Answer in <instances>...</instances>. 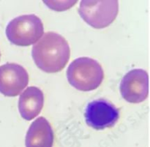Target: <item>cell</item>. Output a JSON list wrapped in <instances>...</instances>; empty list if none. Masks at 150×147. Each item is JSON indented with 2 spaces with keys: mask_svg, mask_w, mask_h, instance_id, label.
Here are the masks:
<instances>
[{
  "mask_svg": "<svg viewBox=\"0 0 150 147\" xmlns=\"http://www.w3.org/2000/svg\"><path fill=\"white\" fill-rule=\"evenodd\" d=\"M123 98L130 103L144 101L149 94V75L144 69H136L126 74L120 84Z\"/></svg>",
  "mask_w": 150,
  "mask_h": 147,
  "instance_id": "8992f818",
  "label": "cell"
},
{
  "mask_svg": "<svg viewBox=\"0 0 150 147\" xmlns=\"http://www.w3.org/2000/svg\"><path fill=\"white\" fill-rule=\"evenodd\" d=\"M42 21L34 14L23 15L10 21L6 28V35L12 44L27 46L38 42L43 35Z\"/></svg>",
  "mask_w": 150,
  "mask_h": 147,
  "instance_id": "3957f363",
  "label": "cell"
},
{
  "mask_svg": "<svg viewBox=\"0 0 150 147\" xmlns=\"http://www.w3.org/2000/svg\"><path fill=\"white\" fill-rule=\"evenodd\" d=\"M0 57H1V53H0Z\"/></svg>",
  "mask_w": 150,
  "mask_h": 147,
  "instance_id": "8fae6325",
  "label": "cell"
},
{
  "mask_svg": "<svg viewBox=\"0 0 150 147\" xmlns=\"http://www.w3.org/2000/svg\"><path fill=\"white\" fill-rule=\"evenodd\" d=\"M84 116L86 123L89 126L100 130L114 126L120 118V112L109 101L98 99L87 104Z\"/></svg>",
  "mask_w": 150,
  "mask_h": 147,
  "instance_id": "5b68a950",
  "label": "cell"
},
{
  "mask_svg": "<svg viewBox=\"0 0 150 147\" xmlns=\"http://www.w3.org/2000/svg\"><path fill=\"white\" fill-rule=\"evenodd\" d=\"M29 74L16 63H7L0 66V93L6 96H16L27 86Z\"/></svg>",
  "mask_w": 150,
  "mask_h": 147,
  "instance_id": "52a82bcc",
  "label": "cell"
},
{
  "mask_svg": "<svg viewBox=\"0 0 150 147\" xmlns=\"http://www.w3.org/2000/svg\"><path fill=\"white\" fill-rule=\"evenodd\" d=\"M69 83L82 91L96 89L102 83L104 72L101 65L90 57H79L73 60L67 70Z\"/></svg>",
  "mask_w": 150,
  "mask_h": 147,
  "instance_id": "7a4b0ae2",
  "label": "cell"
},
{
  "mask_svg": "<svg viewBox=\"0 0 150 147\" xmlns=\"http://www.w3.org/2000/svg\"><path fill=\"white\" fill-rule=\"evenodd\" d=\"M119 12V1H81L79 13L84 21L92 27L102 29L109 26L116 19Z\"/></svg>",
  "mask_w": 150,
  "mask_h": 147,
  "instance_id": "277c9868",
  "label": "cell"
},
{
  "mask_svg": "<svg viewBox=\"0 0 150 147\" xmlns=\"http://www.w3.org/2000/svg\"><path fill=\"white\" fill-rule=\"evenodd\" d=\"M32 55L40 69L47 73H56L68 63L70 49L64 37L57 32H48L33 46Z\"/></svg>",
  "mask_w": 150,
  "mask_h": 147,
  "instance_id": "6da1fadb",
  "label": "cell"
},
{
  "mask_svg": "<svg viewBox=\"0 0 150 147\" xmlns=\"http://www.w3.org/2000/svg\"><path fill=\"white\" fill-rule=\"evenodd\" d=\"M54 132L49 122L44 117H39L30 125L26 133V147H52Z\"/></svg>",
  "mask_w": 150,
  "mask_h": 147,
  "instance_id": "ba28073f",
  "label": "cell"
},
{
  "mask_svg": "<svg viewBox=\"0 0 150 147\" xmlns=\"http://www.w3.org/2000/svg\"><path fill=\"white\" fill-rule=\"evenodd\" d=\"M44 3L48 6V7L55 10H64L71 7L76 3V1H44Z\"/></svg>",
  "mask_w": 150,
  "mask_h": 147,
  "instance_id": "30bf717a",
  "label": "cell"
},
{
  "mask_svg": "<svg viewBox=\"0 0 150 147\" xmlns=\"http://www.w3.org/2000/svg\"><path fill=\"white\" fill-rule=\"evenodd\" d=\"M44 104L43 93L35 86L28 87L19 97L18 109L23 119L31 121L38 116Z\"/></svg>",
  "mask_w": 150,
  "mask_h": 147,
  "instance_id": "9c48e42d",
  "label": "cell"
}]
</instances>
